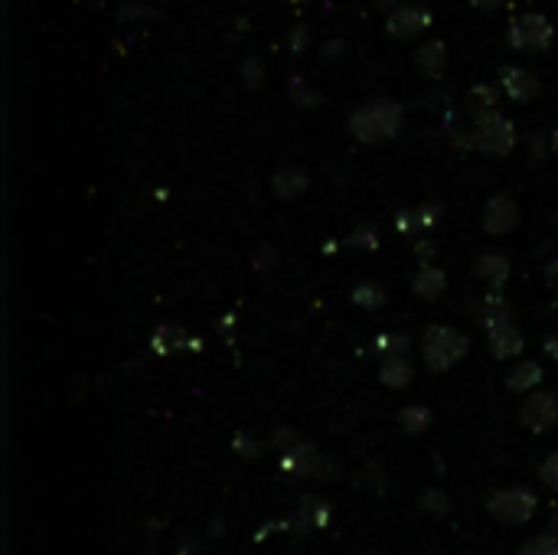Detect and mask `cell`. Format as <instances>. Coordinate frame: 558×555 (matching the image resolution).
Masks as SVG:
<instances>
[{"label": "cell", "instance_id": "cell-1", "mask_svg": "<svg viewBox=\"0 0 558 555\" xmlns=\"http://www.w3.org/2000/svg\"><path fill=\"white\" fill-rule=\"evenodd\" d=\"M467 350H470V340L461 330H454L448 324L425 327V337H421V360H425L428 373H448L451 366L464 360Z\"/></svg>", "mask_w": 558, "mask_h": 555}, {"label": "cell", "instance_id": "cell-2", "mask_svg": "<svg viewBox=\"0 0 558 555\" xmlns=\"http://www.w3.org/2000/svg\"><path fill=\"white\" fill-rule=\"evenodd\" d=\"M470 147L483 157H506L516 147V125L500 111L490 118H480L470 131Z\"/></svg>", "mask_w": 558, "mask_h": 555}, {"label": "cell", "instance_id": "cell-3", "mask_svg": "<svg viewBox=\"0 0 558 555\" xmlns=\"http://www.w3.org/2000/svg\"><path fill=\"white\" fill-rule=\"evenodd\" d=\"M536 493L526 487H503L487 497V513L503 526H523L536 516Z\"/></svg>", "mask_w": 558, "mask_h": 555}, {"label": "cell", "instance_id": "cell-4", "mask_svg": "<svg viewBox=\"0 0 558 555\" xmlns=\"http://www.w3.org/2000/svg\"><path fill=\"white\" fill-rule=\"evenodd\" d=\"M506 40H510L513 49H523V53H542V49L552 46L555 27L549 17L539 14V10H529V14L513 17L510 30H506Z\"/></svg>", "mask_w": 558, "mask_h": 555}, {"label": "cell", "instance_id": "cell-5", "mask_svg": "<svg viewBox=\"0 0 558 555\" xmlns=\"http://www.w3.org/2000/svg\"><path fill=\"white\" fill-rule=\"evenodd\" d=\"M431 27V10L425 4H405L395 7L386 14V33L395 40H415L418 33H425Z\"/></svg>", "mask_w": 558, "mask_h": 555}, {"label": "cell", "instance_id": "cell-6", "mask_svg": "<svg viewBox=\"0 0 558 555\" xmlns=\"http://www.w3.org/2000/svg\"><path fill=\"white\" fill-rule=\"evenodd\" d=\"M519 422H523L529 431H536V435L552 431L558 422V399L552 396V392H536V396H529L523 402V409H519Z\"/></svg>", "mask_w": 558, "mask_h": 555}, {"label": "cell", "instance_id": "cell-7", "mask_svg": "<svg viewBox=\"0 0 558 555\" xmlns=\"http://www.w3.org/2000/svg\"><path fill=\"white\" fill-rule=\"evenodd\" d=\"M519 222V206L510 200V196H493L483 206V229L490 232V236H506V232H513Z\"/></svg>", "mask_w": 558, "mask_h": 555}, {"label": "cell", "instance_id": "cell-8", "mask_svg": "<svg viewBox=\"0 0 558 555\" xmlns=\"http://www.w3.org/2000/svg\"><path fill=\"white\" fill-rule=\"evenodd\" d=\"M500 89H503L506 98H513V102H532V98L539 95L542 82L523 66H503L500 69Z\"/></svg>", "mask_w": 558, "mask_h": 555}, {"label": "cell", "instance_id": "cell-9", "mask_svg": "<svg viewBox=\"0 0 558 555\" xmlns=\"http://www.w3.org/2000/svg\"><path fill=\"white\" fill-rule=\"evenodd\" d=\"M320 461H324V454H320V451L314 448V444H307V441L297 444L294 451L281 454V467H284V474H288L291 480L317 477V471H320Z\"/></svg>", "mask_w": 558, "mask_h": 555}, {"label": "cell", "instance_id": "cell-10", "mask_svg": "<svg viewBox=\"0 0 558 555\" xmlns=\"http://www.w3.org/2000/svg\"><path fill=\"white\" fill-rule=\"evenodd\" d=\"M366 108H369L372 121H376L382 141L395 138V134L402 131V125H405V108H402V102H395V98H372V102H366Z\"/></svg>", "mask_w": 558, "mask_h": 555}, {"label": "cell", "instance_id": "cell-11", "mask_svg": "<svg viewBox=\"0 0 558 555\" xmlns=\"http://www.w3.org/2000/svg\"><path fill=\"white\" fill-rule=\"evenodd\" d=\"M474 275L480 281H487V288L493 294H500V288L506 285V278H510V258L503 252H483L474 265Z\"/></svg>", "mask_w": 558, "mask_h": 555}, {"label": "cell", "instance_id": "cell-12", "mask_svg": "<svg viewBox=\"0 0 558 555\" xmlns=\"http://www.w3.org/2000/svg\"><path fill=\"white\" fill-rule=\"evenodd\" d=\"M415 69H418L425 79H441L444 69H448V46H444L441 40L421 43L418 53H415Z\"/></svg>", "mask_w": 558, "mask_h": 555}, {"label": "cell", "instance_id": "cell-13", "mask_svg": "<svg viewBox=\"0 0 558 555\" xmlns=\"http://www.w3.org/2000/svg\"><path fill=\"white\" fill-rule=\"evenodd\" d=\"M487 343H490V353L496 360H510V356H519L526 350V337L523 330L513 327V324H503L487 333Z\"/></svg>", "mask_w": 558, "mask_h": 555}, {"label": "cell", "instance_id": "cell-14", "mask_svg": "<svg viewBox=\"0 0 558 555\" xmlns=\"http://www.w3.org/2000/svg\"><path fill=\"white\" fill-rule=\"evenodd\" d=\"M496 108H500V95H496V85H487V82H477L470 85V92L464 95V111L474 121L480 118H490L496 115Z\"/></svg>", "mask_w": 558, "mask_h": 555}, {"label": "cell", "instance_id": "cell-15", "mask_svg": "<svg viewBox=\"0 0 558 555\" xmlns=\"http://www.w3.org/2000/svg\"><path fill=\"white\" fill-rule=\"evenodd\" d=\"M307 187H310V177L294 164L278 167L275 177H271V190H275V196H281V200H297V196L307 193Z\"/></svg>", "mask_w": 558, "mask_h": 555}, {"label": "cell", "instance_id": "cell-16", "mask_svg": "<svg viewBox=\"0 0 558 555\" xmlns=\"http://www.w3.org/2000/svg\"><path fill=\"white\" fill-rule=\"evenodd\" d=\"M474 317H477V324L490 333V330H496V327L510 324L513 311H510V304L503 301V294H493V291H490L487 298L474 304Z\"/></svg>", "mask_w": 558, "mask_h": 555}, {"label": "cell", "instance_id": "cell-17", "mask_svg": "<svg viewBox=\"0 0 558 555\" xmlns=\"http://www.w3.org/2000/svg\"><path fill=\"white\" fill-rule=\"evenodd\" d=\"M294 529L297 533H310V529H324L330 523V507L317 497H304L294 510Z\"/></svg>", "mask_w": 558, "mask_h": 555}, {"label": "cell", "instance_id": "cell-18", "mask_svg": "<svg viewBox=\"0 0 558 555\" xmlns=\"http://www.w3.org/2000/svg\"><path fill=\"white\" fill-rule=\"evenodd\" d=\"M200 343H196L190 333L177 324H160L154 333V350L157 353H183V350H196Z\"/></svg>", "mask_w": 558, "mask_h": 555}, {"label": "cell", "instance_id": "cell-19", "mask_svg": "<svg viewBox=\"0 0 558 555\" xmlns=\"http://www.w3.org/2000/svg\"><path fill=\"white\" fill-rule=\"evenodd\" d=\"M412 288H415V294L421 301H438L444 294V288H448V275H444L438 265H425V268H418Z\"/></svg>", "mask_w": 558, "mask_h": 555}, {"label": "cell", "instance_id": "cell-20", "mask_svg": "<svg viewBox=\"0 0 558 555\" xmlns=\"http://www.w3.org/2000/svg\"><path fill=\"white\" fill-rule=\"evenodd\" d=\"M379 379H382V386H389V389H405L408 382L415 379V366L408 356H395V360H382L379 366Z\"/></svg>", "mask_w": 558, "mask_h": 555}, {"label": "cell", "instance_id": "cell-21", "mask_svg": "<svg viewBox=\"0 0 558 555\" xmlns=\"http://www.w3.org/2000/svg\"><path fill=\"white\" fill-rule=\"evenodd\" d=\"M539 382H542V366L532 363V360L519 363L506 373V389L510 392H529V389H536Z\"/></svg>", "mask_w": 558, "mask_h": 555}, {"label": "cell", "instance_id": "cell-22", "mask_svg": "<svg viewBox=\"0 0 558 555\" xmlns=\"http://www.w3.org/2000/svg\"><path fill=\"white\" fill-rule=\"evenodd\" d=\"M346 128H350V134L359 141V144H379L382 141V134H379V128H376V121H372V115H369V108L366 105H359L353 115H350V121H346Z\"/></svg>", "mask_w": 558, "mask_h": 555}, {"label": "cell", "instance_id": "cell-23", "mask_svg": "<svg viewBox=\"0 0 558 555\" xmlns=\"http://www.w3.org/2000/svg\"><path fill=\"white\" fill-rule=\"evenodd\" d=\"M399 425L405 435H421V431H428L431 425V412H428V405H405V409L399 412Z\"/></svg>", "mask_w": 558, "mask_h": 555}, {"label": "cell", "instance_id": "cell-24", "mask_svg": "<svg viewBox=\"0 0 558 555\" xmlns=\"http://www.w3.org/2000/svg\"><path fill=\"white\" fill-rule=\"evenodd\" d=\"M412 350V340L405 337V333H382L376 337V353L382 360H395V356H408Z\"/></svg>", "mask_w": 558, "mask_h": 555}, {"label": "cell", "instance_id": "cell-25", "mask_svg": "<svg viewBox=\"0 0 558 555\" xmlns=\"http://www.w3.org/2000/svg\"><path fill=\"white\" fill-rule=\"evenodd\" d=\"M118 20H121V23L157 20V7L147 4V0H121V4H118Z\"/></svg>", "mask_w": 558, "mask_h": 555}, {"label": "cell", "instance_id": "cell-26", "mask_svg": "<svg viewBox=\"0 0 558 555\" xmlns=\"http://www.w3.org/2000/svg\"><path fill=\"white\" fill-rule=\"evenodd\" d=\"M519 555H558V533L555 529H545V533L526 539L519 546Z\"/></svg>", "mask_w": 558, "mask_h": 555}, {"label": "cell", "instance_id": "cell-27", "mask_svg": "<svg viewBox=\"0 0 558 555\" xmlns=\"http://www.w3.org/2000/svg\"><path fill=\"white\" fill-rule=\"evenodd\" d=\"M288 95H291V102H294L297 108H317L320 102H324V95H320L317 89H310V85H307L301 76H294V79L288 82Z\"/></svg>", "mask_w": 558, "mask_h": 555}, {"label": "cell", "instance_id": "cell-28", "mask_svg": "<svg viewBox=\"0 0 558 555\" xmlns=\"http://www.w3.org/2000/svg\"><path fill=\"white\" fill-rule=\"evenodd\" d=\"M239 82L245 89H258V85L265 82V63L262 56H245L239 63Z\"/></svg>", "mask_w": 558, "mask_h": 555}, {"label": "cell", "instance_id": "cell-29", "mask_svg": "<svg viewBox=\"0 0 558 555\" xmlns=\"http://www.w3.org/2000/svg\"><path fill=\"white\" fill-rule=\"evenodd\" d=\"M353 301L359 307H366V311H379V307H386L389 294H386V288H382V285H359L353 291Z\"/></svg>", "mask_w": 558, "mask_h": 555}, {"label": "cell", "instance_id": "cell-30", "mask_svg": "<svg viewBox=\"0 0 558 555\" xmlns=\"http://www.w3.org/2000/svg\"><path fill=\"white\" fill-rule=\"evenodd\" d=\"M346 245H350V249H366V252L379 249V232H376V226H372V222H363V226H356L350 232V239H346Z\"/></svg>", "mask_w": 558, "mask_h": 555}, {"label": "cell", "instance_id": "cell-31", "mask_svg": "<svg viewBox=\"0 0 558 555\" xmlns=\"http://www.w3.org/2000/svg\"><path fill=\"white\" fill-rule=\"evenodd\" d=\"M448 493L438 490V487H428L425 493H421V500H418V510L421 513H434V516H444L448 513Z\"/></svg>", "mask_w": 558, "mask_h": 555}, {"label": "cell", "instance_id": "cell-32", "mask_svg": "<svg viewBox=\"0 0 558 555\" xmlns=\"http://www.w3.org/2000/svg\"><path fill=\"white\" fill-rule=\"evenodd\" d=\"M310 43H314V33H310L307 23H294V27L288 30V49L294 56H301L310 49Z\"/></svg>", "mask_w": 558, "mask_h": 555}, {"label": "cell", "instance_id": "cell-33", "mask_svg": "<svg viewBox=\"0 0 558 555\" xmlns=\"http://www.w3.org/2000/svg\"><path fill=\"white\" fill-rule=\"evenodd\" d=\"M297 444H301V438H297V431H291V428H278L275 435H271L268 448H275L278 454H288V451L297 448Z\"/></svg>", "mask_w": 558, "mask_h": 555}, {"label": "cell", "instance_id": "cell-34", "mask_svg": "<svg viewBox=\"0 0 558 555\" xmlns=\"http://www.w3.org/2000/svg\"><path fill=\"white\" fill-rule=\"evenodd\" d=\"M232 448H235V454H242V458H258V454L265 451V444L258 438H252V435H235Z\"/></svg>", "mask_w": 558, "mask_h": 555}, {"label": "cell", "instance_id": "cell-35", "mask_svg": "<svg viewBox=\"0 0 558 555\" xmlns=\"http://www.w3.org/2000/svg\"><path fill=\"white\" fill-rule=\"evenodd\" d=\"M549 151H552V131H545V128L532 131L529 134V154L539 160V157H545Z\"/></svg>", "mask_w": 558, "mask_h": 555}, {"label": "cell", "instance_id": "cell-36", "mask_svg": "<svg viewBox=\"0 0 558 555\" xmlns=\"http://www.w3.org/2000/svg\"><path fill=\"white\" fill-rule=\"evenodd\" d=\"M539 480L549 490H558V451H552L549 458L539 464Z\"/></svg>", "mask_w": 558, "mask_h": 555}, {"label": "cell", "instance_id": "cell-37", "mask_svg": "<svg viewBox=\"0 0 558 555\" xmlns=\"http://www.w3.org/2000/svg\"><path fill=\"white\" fill-rule=\"evenodd\" d=\"M441 203H421L418 209H415V216H418V229H428V226H434V222L441 219Z\"/></svg>", "mask_w": 558, "mask_h": 555}, {"label": "cell", "instance_id": "cell-38", "mask_svg": "<svg viewBox=\"0 0 558 555\" xmlns=\"http://www.w3.org/2000/svg\"><path fill=\"white\" fill-rule=\"evenodd\" d=\"M275 265H278V249H275V245L265 242L262 249L255 252V268H258V271H271Z\"/></svg>", "mask_w": 558, "mask_h": 555}, {"label": "cell", "instance_id": "cell-39", "mask_svg": "<svg viewBox=\"0 0 558 555\" xmlns=\"http://www.w3.org/2000/svg\"><path fill=\"white\" fill-rule=\"evenodd\" d=\"M395 229L405 232V236H418V216H415V209H402L399 216H395Z\"/></svg>", "mask_w": 558, "mask_h": 555}, {"label": "cell", "instance_id": "cell-40", "mask_svg": "<svg viewBox=\"0 0 558 555\" xmlns=\"http://www.w3.org/2000/svg\"><path fill=\"white\" fill-rule=\"evenodd\" d=\"M337 474H340V461H337V458H324V461H320L317 480H333Z\"/></svg>", "mask_w": 558, "mask_h": 555}, {"label": "cell", "instance_id": "cell-41", "mask_svg": "<svg viewBox=\"0 0 558 555\" xmlns=\"http://www.w3.org/2000/svg\"><path fill=\"white\" fill-rule=\"evenodd\" d=\"M320 56H324V59H337V56H343V40H327L324 46H320Z\"/></svg>", "mask_w": 558, "mask_h": 555}, {"label": "cell", "instance_id": "cell-42", "mask_svg": "<svg viewBox=\"0 0 558 555\" xmlns=\"http://www.w3.org/2000/svg\"><path fill=\"white\" fill-rule=\"evenodd\" d=\"M467 4L474 10H496V7H503L506 0H467Z\"/></svg>", "mask_w": 558, "mask_h": 555}, {"label": "cell", "instance_id": "cell-43", "mask_svg": "<svg viewBox=\"0 0 558 555\" xmlns=\"http://www.w3.org/2000/svg\"><path fill=\"white\" fill-rule=\"evenodd\" d=\"M415 255H421V265H431L428 258L434 255V245H431V242H418V245H415Z\"/></svg>", "mask_w": 558, "mask_h": 555}, {"label": "cell", "instance_id": "cell-44", "mask_svg": "<svg viewBox=\"0 0 558 555\" xmlns=\"http://www.w3.org/2000/svg\"><path fill=\"white\" fill-rule=\"evenodd\" d=\"M196 549H200V539L186 536V539L180 542V555H196Z\"/></svg>", "mask_w": 558, "mask_h": 555}, {"label": "cell", "instance_id": "cell-45", "mask_svg": "<svg viewBox=\"0 0 558 555\" xmlns=\"http://www.w3.org/2000/svg\"><path fill=\"white\" fill-rule=\"evenodd\" d=\"M545 353H549L552 360L558 363V333H555V337H549V340H545Z\"/></svg>", "mask_w": 558, "mask_h": 555}, {"label": "cell", "instance_id": "cell-46", "mask_svg": "<svg viewBox=\"0 0 558 555\" xmlns=\"http://www.w3.org/2000/svg\"><path fill=\"white\" fill-rule=\"evenodd\" d=\"M382 7H386V14L389 10H395V7H405V4H415V0H379Z\"/></svg>", "mask_w": 558, "mask_h": 555}, {"label": "cell", "instance_id": "cell-47", "mask_svg": "<svg viewBox=\"0 0 558 555\" xmlns=\"http://www.w3.org/2000/svg\"><path fill=\"white\" fill-rule=\"evenodd\" d=\"M552 154H558V125L552 128Z\"/></svg>", "mask_w": 558, "mask_h": 555}, {"label": "cell", "instance_id": "cell-48", "mask_svg": "<svg viewBox=\"0 0 558 555\" xmlns=\"http://www.w3.org/2000/svg\"><path fill=\"white\" fill-rule=\"evenodd\" d=\"M213 536H222V520H213Z\"/></svg>", "mask_w": 558, "mask_h": 555}, {"label": "cell", "instance_id": "cell-49", "mask_svg": "<svg viewBox=\"0 0 558 555\" xmlns=\"http://www.w3.org/2000/svg\"><path fill=\"white\" fill-rule=\"evenodd\" d=\"M291 4H310V0H291Z\"/></svg>", "mask_w": 558, "mask_h": 555}]
</instances>
